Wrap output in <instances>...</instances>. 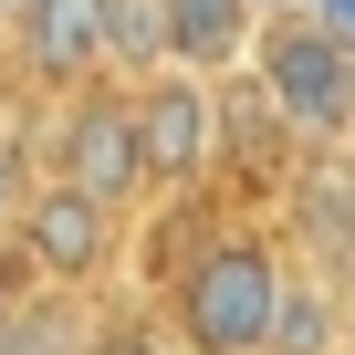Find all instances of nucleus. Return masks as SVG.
Wrapping results in <instances>:
<instances>
[{
  "label": "nucleus",
  "mask_w": 355,
  "mask_h": 355,
  "mask_svg": "<svg viewBox=\"0 0 355 355\" xmlns=\"http://www.w3.org/2000/svg\"><path fill=\"white\" fill-rule=\"evenodd\" d=\"M272 230L293 261L355 282V146H303L272 189Z\"/></svg>",
  "instance_id": "nucleus-6"
},
{
  "label": "nucleus",
  "mask_w": 355,
  "mask_h": 355,
  "mask_svg": "<svg viewBox=\"0 0 355 355\" xmlns=\"http://www.w3.org/2000/svg\"><path fill=\"white\" fill-rule=\"evenodd\" d=\"M11 251L32 282H53V293H115L125 282V251H136V220L125 209H105V199H84V189H63V178H42V189L21 199V220H11Z\"/></svg>",
  "instance_id": "nucleus-5"
},
{
  "label": "nucleus",
  "mask_w": 355,
  "mask_h": 355,
  "mask_svg": "<svg viewBox=\"0 0 355 355\" xmlns=\"http://www.w3.org/2000/svg\"><path fill=\"white\" fill-rule=\"evenodd\" d=\"M345 324H355V282H345Z\"/></svg>",
  "instance_id": "nucleus-16"
},
{
  "label": "nucleus",
  "mask_w": 355,
  "mask_h": 355,
  "mask_svg": "<svg viewBox=\"0 0 355 355\" xmlns=\"http://www.w3.org/2000/svg\"><path fill=\"white\" fill-rule=\"evenodd\" d=\"M261 11H293V0H261Z\"/></svg>",
  "instance_id": "nucleus-17"
},
{
  "label": "nucleus",
  "mask_w": 355,
  "mask_h": 355,
  "mask_svg": "<svg viewBox=\"0 0 355 355\" xmlns=\"http://www.w3.org/2000/svg\"><path fill=\"white\" fill-rule=\"evenodd\" d=\"M303 11H313L324 32H345V42H355V0H303Z\"/></svg>",
  "instance_id": "nucleus-14"
},
{
  "label": "nucleus",
  "mask_w": 355,
  "mask_h": 355,
  "mask_svg": "<svg viewBox=\"0 0 355 355\" xmlns=\"http://www.w3.org/2000/svg\"><path fill=\"white\" fill-rule=\"evenodd\" d=\"M261 0H167V63H189L209 84L251 73V42H261Z\"/></svg>",
  "instance_id": "nucleus-8"
},
{
  "label": "nucleus",
  "mask_w": 355,
  "mask_h": 355,
  "mask_svg": "<svg viewBox=\"0 0 355 355\" xmlns=\"http://www.w3.org/2000/svg\"><path fill=\"white\" fill-rule=\"evenodd\" d=\"M167 63V0H105V73H157Z\"/></svg>",
  "instance_id": "nucleus-12"
},
{
  "label": "nucleus",
  "mask_w": 355,
  "mask_h": 355,
  "mask_svg": "<svg viewBox=\"0 0 355 355\" xmlns=\"http://www.w3.org/2000/svg\"><path fill=\"white\" fill-rule=\"evenodd\" d=\"M11 293H21V261H11V251H0V313H11Z\"/></svg>",
  "instance_id": "nucleus-15"
},
{
  "label": "nucleus",
  "mask_w": 355,
  "mask_h": 355,
  "mask_svg": "<svg viewBox=\"0 0 355 355\" xmlns=\"http://www.w3.org/2000/svg\"><path fill=\"white\" fill-rule=\"evenodd\" d=\"M136 146H146V189L157 199L220 189V167H230V84H209L189 63L136 73Z\"/></svg>",
  "instance_id": "nucleus-4"
},
{
  "label": "nucleus",
  "mask_w": 355,
  "mask_h": 355,
  "mask_svg": "<svg viewBox=\"0 0 355 355\" xmlns=\"http://www.w3.org/2000/svg\"><path fill=\"white\" fill-rule=\"evenodd\" d=\"M94 313H105L94 293H53L21 272L11 313H0V355H94Z\"/></svg>",
  "instance_id": "nucleus-10"
},
{
  "label": "nucleus",
  "mask_w": 355,
  "mask_h": 355,
  "mask_svg": "<svg viewBox=\"0 0 355 355\" xmlns=\"http://www.w3.org/2000/svg\"><path fill=\"white\" fill-rule=\"evenodd\" d=\"M272 355H355V324H345V282L293 261L282 251V303H272Z\"/></svg>",
  "instance_id": "nucleus-9"
},
{
  "label": "nucleus",
  "mask_w": 355,
  "mask_h": 355,
  "mask_svg": "<svg viewBox=\"0 0 355 355\" xmlns=\"http://www.w3.org/2000/svg\"><path fill=\"white\" fill-rule=\"evenodd\" d=\"M251 84H261V105H272L303 146H355V42L324 32L313 11H272V21H261Z\"/></svg>",
  "instance_id": "nucleus-3"
},
{
  "label": "nucleus",
  "mask_w": 355,
  "mask_h": 355,
  "mask_svg": "<svg viewBox=\"0 0 355 355\" xmlns=\"http://www.w3.org/2000/svg\"><path fill=\"white\" fill-rule=\"evenodd\" d=\"M94 355H189V345H178V324H167L157 303H115V293H105V313H94Z\"/></svg>",
  "instance_id": "nucleus-13"
},
{
  "label": "nucleus",
  "mask_w": 355,
  "mask_h": 355,
  "mask_svg": "<svg viewBox=\"0 0 355 355\" xmlns=\"http://www.w3.org/2000/svg\"><path fill=\"white\" fill-rule=\"evenodd\" d=\"M32 84H0V241H11V220H21V199L42 189V125H32Z\"/></svg>",
  "instance_id": "nucleus-11"
},
{
  "label": "nucleus",
  "mask_w": 355,
  "mask_h": 355,
  "mask_svg": "<svg viewBox=\"0 0 355 355\" xmlns=\"http://www.w3.org/2000/svg\"><path fill=\"white\" fill-rule=\"evenodd\" d=\"M0 42H11V84L73 94L105 73V0H11Z\"/></svg>",
  "instance_id": "nucleus-7"
},
{
  "label": "nucleus",
  "mask_w": 355,
  "mask_h": 355,
  "mask_svg": "<svg viewBox=\"0 0 355 355\" xmlns=\"http://www.w3.org/2000/svg\"><path fill=\"white\" fill-rule=\"evenodd\" d=\"M272 303H282V230L230 220L157 282V313L189 355H272Z\"/></svg>",
  "instance_id": "nucleus-1"
},
{
  "label": "nucleus",
  "mask_w": 355,
  "mask_h": 355,
  "mask_svg": "<svg viewBox=\"0 0 355 355\" xmlns=\"http://www.w3.org/2000/svg\"><path fill=\"white\" fill-rule=\"evenodd\" d=\"M0 21H11V0H0Z\"/></svg>",
  "instance_id": "nucleus-18"
},
{
  "label": "nucleus",
  "mask_w": 355,
  "mask_h": 355,
  "mask_svg": "<svg viewBox=\"0 0 355 355\" xmlns=\"http://www.w3.org/2000/svg\"><path fill=\"white\" fill-rule=\"evenodd\" d=\"M42 178H63V189L146 220V146H136V84L125 73H94L73 94H42Z\"/></svg>",
  "instance_id": "nucleus-2"
}]
</instances>
